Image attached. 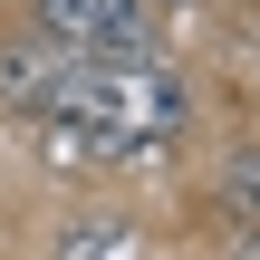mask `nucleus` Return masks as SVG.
Instances as JSON below:
<instances>
[{"label":"nucleus","instance_id":"obj_4","mask_svg":"<svg viewBox=\"0 0 260 260\" xmlns=\"http://www.w3.org/2000/svg\"><path fill=\"white\" fill-rule=\"evenodd\" d=\"M116 251H125V222H106V212L58 232V260H116Z\"/></svg>","mask_w":260,"mask_h":260},{"label":"nucleus","instance_id":"obj_5","mask_svg":"<svg viewBox=\"0 0 260 260\" xmlns=\"http://www.w3.org/2000/svg\"><path fill=\"white\" fill-rule=\"evenodd\" d=\"M222 260H260V222H232L222 232Z\"/></svg>","mask_w":260,"mask_h":260},{"label":"nucleus","instance_id":"obj_3","mask_svg":"<svg viewBox=\"0 0 260 260\" xmlns=\"http://www.w3.org/2000/svg\"><path fill=\"white\" fill-rule=\"evenodd\" d=\"M212 193L232 203V222H260V145H222V164H212Z\"/></svg>","mask_w":260,"mask_h":260},{"label":"nucleus","instance_id":"obj_1","mask_svg":"<svg viewBox=\"0 0 260 260\" xmlns=\"http://www.w3.org/2000/svg\"><path fill=\"white\" fill-rule=\"evenodd\" d=\"M125 77H135V58L116 68V58H68V48H48L39 29H19V39H0V106L10 116H87V125H125Z\"/></svg>","mask_w":260,"mask_h":260},{"label":"nucleus","instance_id":"obj_6","mask_svg":"<svg viewBox=\"0 0 260 260\" xmlns=\"http://www.w3.org/2000/svg\"><path fill=\"white\" fill-rule=\"evenodd\" d=\"M145 10H154V19H164V10H193V0H145Z\"/></svg>","mask_w":260,"mask_h":260},{"label":"nucleus","instance_id":"obj_2","mask_svg":"<svg viewBox=\"0 0 260 260\" xmlns=\"http://www.w3.org/2000/svg\"><path fill=\"white\" fill-rule=\"evenodd\" d=\"M29 29L68 58H154V10L145 0H29Z\"/></svg>","mask_w":260,"mask_h":260}]
</instances>
